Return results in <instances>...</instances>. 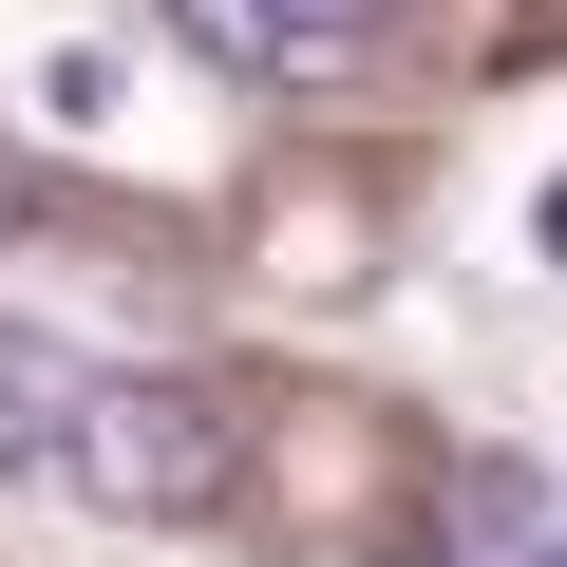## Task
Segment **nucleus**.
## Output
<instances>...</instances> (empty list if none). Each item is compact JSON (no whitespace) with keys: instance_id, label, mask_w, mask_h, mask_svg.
Listing matches in <instances>:
<instances>
[{"instance_id":"39448f33","label":"nucleus","mask_w":567,"mask_h":567,"mask_svg":"<svg viewBox=\"0 0 567 567\" xmlns=\"http://www.w3.org/2000/svg\"><path fill=\"white\" fill-rule=\"evenodd\" d=\"M529 246H548V265H567V171H548V189H529Z\"/></svg>"},{"instance_id":"f257e3e1","label":"nucleus","mask_w":567,"mask_h":567,"mask_svg":"<svg viewBox=\"0 0 567 567\" xmlns=\"http://www.w3.org/2000/svg\"><path fill=\"white\" fill-rule=\"evenodd\" d=\"M76 511H114V529H208L227 492H246V416L208 398V379H76V416H58V454H39Z\"/></svg>"},{"instance_id":"20e7f679","label":"nucleus","mask_w":567,"mask_h":567,"mask_svg":"<svg viewBox=\"0 0 567 567\" xmlns=\"http://www.w3.org/2000/svg\"><path fill=\"white\" fill-rule=\"evenodd\" d=\"M39 114H58V133H114V114H133V76H114L95 39H58V58H39Z\"/></svg>"},{"instance_id":"7ed1b4c3","label":"nucleus","mask_w":567,"mask_h":567,"mask_svg":"<svg viewBox=\"0 0 567 567\" xmlns=\"http://www.w3.org/2000/svg\"><path fill=\"white\" fill-rule=\"evenodd\" d=\"M76 379H95V360H58V341H20V322H0V473H39V454H58Z\"/></svg>"},{"instance_id":"0eeeda50","label":"nucleus","mask_w":567,"mask_h":567,"mask_svg":"<svg viewBox=\"0 0 567 567\" xmlns=\"http://www.w3.org/2000/svg\"><path fill=\"white\" fill-rule=\"evenodd\" d=\"M529 567H567V529H548V548H529Z\"/></svg>"},{"instance_id":"423d86ee","label":"nucleus","mask_w":567,"mask_h":567,"mask_svg":"<svg viewBox=\"0 0 567 567\" xmlns=\"http://www.w3.org/2000/svg\"><path fill=\"white\" fill-rule=\"evenodd\" d=\"M0 227H20V152H0Z\"/></svg>"},{"instance_id":"f03ea898","label":"nucleus","mask_w":567,"mask_h":567,"mask_svg":"<svg viewBox=\"0 0 567 567\" xmlns=\"http://www.w3.org/2000/svg\"><path fill=\"white\" fill-rule=\"evenodd\" d=\"M171 20L227 58V76H360L398 39V0H171Z\"/></svg>"}]
</instances>
